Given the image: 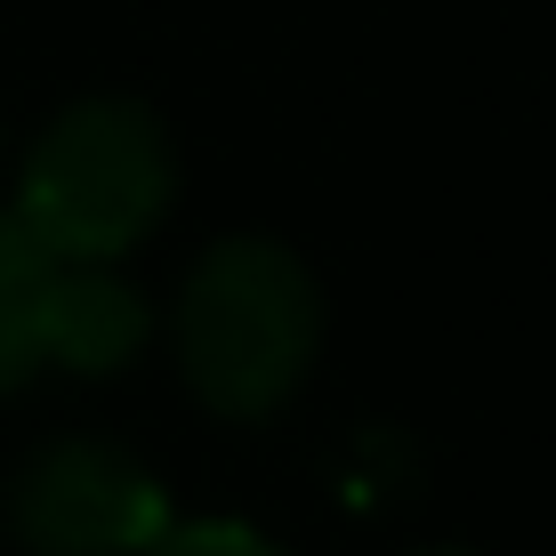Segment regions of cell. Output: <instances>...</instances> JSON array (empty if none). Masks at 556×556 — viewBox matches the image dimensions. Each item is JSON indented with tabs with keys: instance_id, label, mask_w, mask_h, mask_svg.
<instances>
[{
	"instance_id": "obj_1",
	"label": "cell",
	"mask_w": 556,
	"mask_h": 556,
	"mask_svg": "<svg viewBox=\"0 0 556 556\" xmlns=\"http://www.w3.org/2000/svg\"><path fill=\"white\" fill-rule=\"evenodd\" d=\"M323 339H331V291L282 235L202 242V258L178 282V306H169L178 379L226 428H258V419L291 412L323 363Z\"/></svg>"
},
{
	"instance_id": "obj_4",
	"label": "cell",
	"mask_w": 556,
	"mask_h": 556,
	"mask_svg": "<svg viewBox=\"0 0 556 556\" xmlns=\"http://www.w3.org/2000/svg\"><path fill=\"white\" fill-rule=\"evenodd\" d=\"M146 331H153L146 291L122 275V266H56V275H49L41 355L56 363V371L113 379L129 355L146 348Z\"/></svg>"
},
{
	"instance_id": "obj_3",
	"label": "cell",
	"mask_w": 556,
	"mask_h": 556,
	"mask_svg": "<svg viewBox=\"0 0 556 556\" xmlns=\"http://www.w3.org/2000/svg\"><path fill=\"white\" fill-rule=\"evenodd\" d=\"M0 516L25 556H146L178 508L138 452L105 435H41L9 468Z\"/></svg>"
},
{
	"instance_id": "obj_5",
	"label": "cell",
	"mask_w": 556,
	"mask_h": 556,
	"mask_svg": "<svg viewBox=\"0 0 556 556\" xmlns=\"http://www.w3.org/2000/svg\"><path fill=\"white\" fill-rule=\"evenodd\" d=\"M49 275H56V258L9 218V210H0V395L33 388V379L49 371V355H41Z\"/></svg>"
},
{
	"instance_id": "obj_2",
	"label": "cell",
	"mask_w": 556,
	"mask_h": 556,
	"mask_svg": "<svg viewBox=\"0 0 556 556\" xmlns=\"http://www.w3.org/2000/svg\"><path fill=\"white\" fill-rule=\"evenodd\" d=\"M178 202V138L146 98L98 89L56 105L16 162L9 218L56 266H122Z\"/></svg>"
},
{
	"instance_id": "obj_7",
	"label": "cell",
	"mask_w": 556,
	"mask_h": 556,
	"mask_svg": "<svg viewBox=\"0 0 556 556\" xmlns=\"http://www.w3.org/2000/svg\"><path fill=\"white\" fill-rule=\"evenodd\" d=\"M412 556H484V548H459V541H444V548H412Z\"/></svg>"
},
{
	"instance_id": "obj_6",
	"label": "cell",
	"mask_w": 556,
	"mask_h": 556,
	"mask_svg": "<svg viewBox=\"0 0 556 556\" xmlns=\"http://www.w3.org/2000/svg\"><path fill=\"white\" fill-rule=\"evenodd\" d=\"M146 556H291V548L275 532L242 525V516H169Z\"/></svg>"
}]
</instances>
